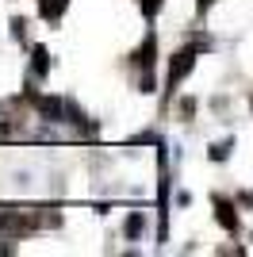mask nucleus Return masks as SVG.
Here are the masks:
<instances>
[{"instance_id":"1","label":"nucleus","mask_w":253,"mask_h":257,"mask_svg":"<svg viewBox=\"0 0 253 257\" xmlns=\"http://www.w3.org/2000/svg\"><path fill=\"white\" fill-rule=\"evenodd\" d=\"M196 50H200V46H184V50L173 54V62H169V85H165L169 92H173V88L192 73V65H196Z\"/></svg>"},{"instance_id":"2","label":"nucleus","mask_w":253,"mask_h":257,"mask_svg":"<svg viewBox=\"0 0 253 257\" xmlns=\"http://www.w3.org/2000/svg\"><path fill=\"white\" fill-rule=\"evenodd\" d=\"M211 204H215V219H219V223L234 234V230H238V215H234V204H230V200H222V196H211Z\"/></svg>"},{"instance_id":"3","label":"nucleus","mask_w":253,"mask_h":257,"mask_svg":"<svg viewBox=\"0 0 253 257\" xmlns=\"http://www.w3.org/2000/svg\"><path fill=\"white\" fill-rule=\"evenodd\" d=\"M31 219H27V215H16V211H4L0 215V230H4V234H27V230H31Z\"/></svg>"},{"instance_id":"4","label":"nucleus","mask_w":253,"mask_h":257,"mask_svg":"<svg viewBox=\"0 0 253 257\" xmlns=\"http://www.w3.org/2000/svg\"><path fill=\"white\" fill-rule=\"evenodd\" d=\"M35 107H39V115L50 119V123L62 119V100H58V96H35Z\"/></svg>"},{"instance_id":"5","label":"nucleus","mask_w":253,"mask_h":257,"mask_svg":"<svg viewBox=\"0 0 253 257\" xmlns=\"http://www.w3.org/2000/svg\"><path fill=\"white\" fill-rule=\"evenodd\" d=\"M65 4H69V0H42V20L58 23V20H62V12H65Z\"/></svg>"},{"instance_id":"6","label":"nucleus","mask_w":253,"mask_h":257,"mask_svg":"<svg viewBox=\"0 0 253 257\" xmlns=\"http://www.w3.org/2000/svg\"><path fill=\"white\" fill-rule=\"evenodd\" d=\"M31 65H35V73H46V69H50V54H46V46H35L31 50Z\"/></svg>"},{"instance_id":"7","label":"nucleus","mask_w":253,"mask_h":257,"mask_svg":"<svg viewBox=\"0 0 253 257\" xmlns=\"http://www.w3.org/2000/svg\"><path fill=\"white\" fill-rule=\"evenodd\" d=\"M142 226H146V215H142V211L131 215V219H126V238H138V234H142Z\"/></svg>"},{"instance_id":"8","label":"nucleus","mask_w":253,"mask_h":257,"mask_svg":"<svg viewBox=\"0 0 253 257\" xmlns=\"http://www.w3.org/2000/svg\"><path fill=\"white\" fill-rule=\"evenodd\" d=\"M161 4H165V0H142V12H146L150 20H154V16L161 12Z\"/></svg>"},{"instance_id":"9","label":"nucleus","mask_w":253,"mask_h":257,"mask_svg":"<svg viewBox=\"0 0 253 257\" xmlns=\"http://www.w3.org/2000/svg\"><path fill=\"white\" fill-rule=\"evenodd\" d=\"M226 154H230V142H219V146H211V158H215V161H226Z\"/></svg>"}]
</instances>
